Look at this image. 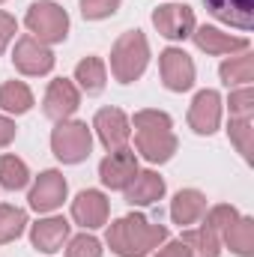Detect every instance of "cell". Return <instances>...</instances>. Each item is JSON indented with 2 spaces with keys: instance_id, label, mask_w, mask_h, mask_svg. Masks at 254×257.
I'll use <instances>...</instances> for the list:
<instances>
[{
  "instance_id": "6da1fadb",
  "label": "cell",
  "mask_w": 254,
  "mask_h": 257,
  "mask_svg": "<svg viewBox=\"0 0 254 257\" xmlns=\"http://www.w3.org/2000/svg\"><path fill=\"white\" fill-rule=\"evenodd\" d=\"M162 242H168V227L153 224L144 215H123L108 227V245L120 257H147Z\"/></svg>"
},
{
  "instance_id": "7a4b0ae2",
  "label": "cell",
  "mask_w": 254,
  "mask_h": 257,
  "mask_svg": "<svg viewBox=\"0 0 254 257\" xmlns=\"http://www.w3.org/2000/svg\"><path fill=\"white\" fill-rule=\"evenodd\" d=\"M135 147L153 165L171 162V156L177 153V135L171 132V117L165 111H138L135 114Z\"/></svg>"
},
{
  "instance_id": "3957f363",
  "label": "cell",
  "mask_w": 254,
  "mask_h": 257,
  "mask_svg": "<svg viewBox=\"0 0 254 257\" xmlns=\"http://www.w3.org/2000/svg\"><path fill=\"white\" fill-rule=\"evenodd\" d=\"M150 63V45L141 30H126L111 48V72L120 84H132Z\"/></svg>"
},
{
  "instance_id": "277c9868",
  "label": "cell",
  "mask_w": 254,
  "mask_h": 257,
  "mask_svg": "<svg viewBox=\"0 0 254 257\" xmlns=\"http://www.w3.org/2000/svg\"><path fill=\"white\" fill-rule=\"evenodd\" d=\"M24 24L33 33V39H39L42 45H57V42H63L66 33H69V15H66V9L57 6V3H51V0L33 3L27 9V15H24Z\"/></svg>"
},
{
  "instance_id": "5b68a950",
  "label": "cell",
  "mask_w": 254,
  "mask_h": 257,
  "mask_svg": "<svg viewBox=\"0 0 254 257\" xmlns=\"http://www.w3.org/2000/svg\"><path fill=\"white\" fill-rule=\"evenodd\" d=\"M90 147H93V135L81 120H60L57 128L51 132V150L63 165L84 162L90 156Z\"/></svg>"
},
{
  "instance_id": "8992f818",
  "label": "cell",
  "mask_w": 254,
  "mask_h": 257,
  "mask_svg": "<svg viewBox=\"0 0 254 257\" xmlns=\"http://www.w3.org/2000/svg\"><path fill=\"white\" fill-rule=\"evenodd\" d=\"M12 63L21 75H48L54 69V54L33 36H21L12 51Z\"/></svg>"
},
{
  "instance_id": "52a82bcc",
  "label": "cell",
  "mask_w": 254,
  "mask_h": 257,
  "mask_svg": "<svg viewBox=\"0 0 254 257\" xmlns=\"http://www.w3.org/2000/svg\"><path fill=\"white\" fill-rule=\"evenodd\" d=\"M159 66H162V81H165L168 90H174V93L191 90V84H194V63H191V57L183 48H165Z\"/></svg>"
},
{
  "instance_id": "ba28073f",
  "label": "cell",
  "mask_w": 254,
  "mask_h": 257,
  "mask_svg": "<svg viewBox=\"0 0 254 257\" xmlns=\"http://www.w3.org/2000/svg\"><path fill=\"white\" fill-rule=\"evenodd\" d=\"M153 24L165 39H189L194 33V12L183 3H168L153 12Z\"/></svg>"
},
{
  "instance_id": "9c48e42d",
  "label": "cell",
  "mask_w": 254,
  "mask_h": 257,
  "mask_svg": "<svg viewBox=\"0 0 254 257\" xmlns=\"http://www.w3.org/2000/svg\"><path fill=\"white\" fill-rule=\"evenodd\" d=\"M93 128L99 135V141L114 153V150H123L132 138V126H129V117L120 111V108H102L96 111V120H93Z\"/></svg>"
},
{
  "instance_id": "30bf717a",
  "label": "cell",
  "mask_w": 254,
  "mask_h": 257,
  "mask_svg": "<svg viewBox=\"0 0 254 257\" xmlns=\"http://www.w3.org/2000/svg\"><path fill=\"white\" fill-rule=\"evenodd\" d=\"M135 174H138V156L132 153V150H114L108 159H102V165H99V180L108 186V189H117V192H123L129 183L135 180Z\"/></svg>"
},
{
  "instance_id": "8fae6325",
  "label": "cell",
  "mask_w": 254,
  "mask_h": 257,
  "mask_svg": "<svg viewBox=\"0 0 254 257\" xmlns=\"http://www.w3.org/2000/svg\"><path fill=\"white\" fill-rule=\"evenodd\" d=\"M66 192H69V186H66L60 171H42L39 180H36V186L30 189L27 200H30V206L36 212H51V209H57L66 200Z\"/></svg>"
},
{
  "instance_id": "7c38bea8",
  "label": "cell",
  "mask_w": 254,
  "mask_h": 257,
  "mask_svg": "<svg viewBox=\"0 0 254 257\" xmlns=\"http://www.w3.org/2000/svg\"><path fill=\"white\" fill-rule=\"evenodd\" d=\"M221 123V96L215 90H200L189 108V126L197 135H212Z\"/></svg>"
},
{
  "instance_id": "4fadbf2b",
  "label": "cell",
  "mask_w": 254,
  "mask_h": 257,
  "mask_svg": "<svg viewBox=\"0 0 254 257\" xmlns=\"http://www.w3.org/2000/svg\"><path fill=\"white\" fill-rule=\"evenodd\" d=\"M78 102H81V93H78V87L72 84V81H66V78H57V81H51L48 84V93H45V117H51V120H69L75 111H78Z\"/></svg>"
},
{
  "instance_id": "5bb4252c",
  "label": "cell",
  "mask_w": 254,
  "mask_h": 257,
  "mask_svg": "<svg viewBox=\"0 0 254 257\" xmlns=\"http://www.w3.org/2000/svg\"><path fill=\"white\" fill-rule=\"evenodd\" d=\"M72 218H75L81 227H87V230L102 227V224L108 221V200H105V194L93 192V189L81 192L72 200Z\"/></svg>"
},
{
  "instance_id": "9a60e30c",
  "label": "cell",
  "mask_w": 254,
  "mask_h": 257,
  "mask_svg": "<svg viewBox=\"0 0 254 257\" xmlns=\"http://www.w3.org/2000/svg\"><path fill=\"white\" fill-rule=\"evenodd\" d=\"M194 45L206 54H230V51H248V39L245 36H230V33H221L218 27H197L191 33Z\"/></svg>"
},
{
  "instance_id": "2e32d148",
  "label": "cell",
  "mask_w": 254,
  "mask_h": 257,
  "mask_svg": "<svg viewBox=\"0 0 254 257\" xmlns=\"http://www.w3.org/2000/svg\"><path fill=\"white\" fill-rule=\"evenodd\" d=\"M66 239H69V221L66 218H42L30 227V242L45 254L60 251Z\"/></svg>"
},
{
  "instance_id": "e0dca14e",
  "label": "cell",
  "mask_w": 254,
  "mask_h": 257,
  "mask_svg": "<svg viewBox=\"0 0 254 257\" xmlns=\"http://www.w3.org/2000/svg\"><path fill=\"white\" fill-rule=\"evenodd\" d=\"M203 3L218 21H224L230 27H239V30H251L254 0H203Z\"/></svg>"
},
{
  "instance_id": "ac0fdd59",
  "label": "cell",
  "mask_w": 254,
  "mask_h": 257,
  "mask_svg": "<svg viewBox=\"0 0 254 257\" xmlns=\"http://www.w3.org/2000/svg\"><path fill=\"white\" fill-rule=\"evenodd\" d=\"M123 192H126V200L132 206H150V203L162 200V194H165V180H162L156 171H138L135 180L129 183Z\"/></svg>"
},
{
  "instance_id": "d6986e66",
  "label": "cell",
  "mask_w": 254,
  "mask_h": 257,
  "mask_svg": "<svg viewBox=\"0 0 254 257\" xmlns=\"http://www.w3.org/2000/svg\"><path fill=\"white\" fill-rule=\"evenodd\" d=\"M203 212H206V197L197 189H183L171 200V218L177 224H194Z\"/></svg>"
},
{
  "instance_id": "ffe728a7",
  "label": "cell",
  "mask_w": 254,
  "mask_h": 257,
  "mask_svg": "<svg viewBox=\"0 0 254 257\" xmlns=\"http://www.w3.org/2000/svg\"><path fill=\"white\" fill-rule=\"evenodd\" d=\"M221 236H224V242H227V248H230L233 254H239V257H251L254 254V218L239 215L233 224L224 227Z\"/></svg>"
},
{
  "instance_id": "44dd1931",
  "label": "cell",
  "mask_w": 254,
  "mask_h": 257,
  "mask_svg": "<svg viewBox=\"0 0 254 257\" xmlns=\"http://www.w3.org/2000/svg\"><path fill=\"white\" fill-rule=\"evenodd\" d=\"M75 81L81 84V90L87 96H96L105 90V81H108V72H105V63L99 57H84L81 63L75 66Z\"/></svg>"
},
{
  "instance_id": "7402d4cb",
  "label": "cell",
  "mask_w": 254,
  "mask_h": 257,
  "mask_svg": "<svg viewBox=\"0 0 254 257\" xmlns=\"http://www.w3.org/2000/svg\"><path fill=\"white\" fill-rule=\"evenodd\" d=\"M0 108L9 114H27L33 108V93L24 81H6L0 87Z\"/></svg>"
},
{
  "instance_id": "603a6c76",
  "label": "cell",
  "mask_w": 254,
  "mask_h": 257,
  "mask_svg": "<svg viewBox=\"0 0 254 257\" xmlns=\"http://www.w3.org/2000/svg\"><path fill=\"white\" fill-rule=\"evenodd\" d=\"M180 242H186V248H189L191 257H218V251H221L218 233H215V230H209L206 224H203V227H197V230H186Z\"/></svg>"
},
{
  "instance_id": "cb8c5ba5",
  "label": "cell",
  "mask_w": 254,
  "mask_h": 257,
  "mask_svg": "<svg viewBox=\"0 0 254 257\" xmlns=\"http://www.w3.org/2000/svg\"><path fill=\"white\" fill-rule=\"evenodd\" d=\"M218 75H221V81H224L227 87H236V84L248 87V84L254 81V57H251V54L230 57V60H224V63H221Z\"/></svg>"
},
{
  "instance_id": "d4e9b609",
  "label": "cell",
  "mask_w": 254,
  "mask_h": 257,
  "mask_svg": "<svg viewBox=\"0 0 254 257\" xmlns=\"http://www.w3.org/2000/svg\"><path fill=\"white\" fill-rule=\"evenodd\" d=\"M30 183V171L18 156H0V186L9 192H18Z\"/></svg>"
},
{
  "instance_id": "484cf974",
  "label": "cell",
  "mask_w": 254,
  "mask_h": 257,
  "mask_svg": "<svg viewBox=\"0 0 254 257\" xmlns=\"http://www.w3.org/2000/svg\"><path fill=\"white\" fill-rule=\"evenodd\" d=\"M24 227H27V212L18 209V206H6L3 203L0 206V245L18 239L24 233Z\"/></svg>"
},
{
  "instance_id": "4316f807",
  "label": "cell",
  "mask_w": 254,
  "mask_h": 257,
  "mask_svg": "<svg viewBox=\"0 0 254 257\" xmlns=\"http://www.w3.org/2000/svg\"><path fill=\"white\" fill-rule=\"evenodd\" d=\"M227 135H230V141L236 144V150L242 153V159H245V162H251V138H254L251 117H230Z\"/></svg>"
},
{
  "instance_id": "83f0119b",
  "label": "cell",
  "mask_w": 254,
  "mask_h": 257,
  "mask_svg": "<svg viewBox=\"0 0 254 257\" xmlns=\"http://www.w3.org/2000/svg\"><path fill=\"white\" fill-rule=\"evenodd\" d=\"M236 218H239V212H236L230 203H218V206H212V209L206 212V227H209V230H215V233L221 236V233H224V227H227V224H233Z\"/></svg>"
},
{
  "instance_id": "f1b7e54d",
  "label": "cell",
  "mask_w": 254,
  "mask_h": 257,
  "mask_svg": "<svg viewBox=\"0 0 254 257\" xmlns=\"http://www.w3.org/2000/svg\"><path fill=\"white\" fill-rule=\"evenodd\" d=\"M66 257H102V242L90 233H81V236L69 239Z\"/></svg>"
},
{
  "instance_id": "f546056e",
  "label": "cell",
  "mask_w": 254,
  "mask_h": 257,
  "mask_svg": "<svg viewBox=\"0 0 254 257\" xmlns=\"http://www.w3.org/2000/svg\"><path fill=\"white\" fill-rule=\"evenodd\" d=\"M120 9V0H81V15L87 21H102L111 18Z\"/></svg>"
},
{
  "instance_id": "4dcf8cb0",
  "label": "cell",
  "mask_w": 254,
  "mask_h": 257,
  "mask_svg": "<svg viewBox=\"0 0 254 257\" xmlns=\"http://www.w3.org/2000/svg\"><path fill=\"white\" fill-rule=\"evenodd\" d=\"M227 105H230V117H251V111H254L251 87H239V90H233L230 99H227Z\"/></svg>"
},
{
  "instance_id": "1f68e13d",
  "label": "cell",
  "mask_w": 254,
  "mask_h": 257,
  "mask_svg": "<svg viewBox=\"0 0 254 257\" xmlns=\"http://www.w3.org/2000/svg\"><path fill=\"white\" fill-rule=\"evenodd\" d=\"M15 30H18V24H15V18L9 15V12H0V54H3V48L12 42V36H15Z\"/></svg>"
},
{
  "instance_id": "d6a6232c",
  "label": "cell",
  "mask_w": 254,
  "mask_h": 257,
  "mask_svg": "<svg viewBox=\"0 0 254 257\" xmlns=\"http://www.w3.org/2000/svg\"><path fill=\"white\" fill-rule=\"evenodd\" d=\"M153 257H191L189 254V248H186V242H168L165 248H159V254H153Z\"/></svg>"
},
{
  "instance_id": "836d02e7",
  "label": "cell",
  "mask_w": 254,
  "mask_h": 257,
  "mask_svg": "<svg viewBox=\"0 0 254 257\" xmlns=\"http://www.w3.org/2000/svg\"><path fill=\"white\" fill-rule=\"evenodd\" d=\"M15 141V123L0 114V147H9Z\"/></svg>"
},
{
  "instance_id": "e575fe53",
  "label": "cell",
  "mask_w": 254,
  "mask_h": 257,
  "mask_svg": "<svg viewBox=\"0 0 254 257\" xmlns=\"http://www.w3.org/2000/svg\"><path fill=\"white\" fill-rule=\"evenodd\" d=\"M0 3H3V0H0Z\"/></svg>"
}]
</instances>
